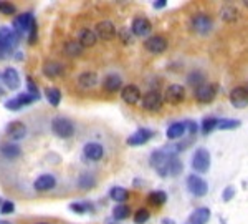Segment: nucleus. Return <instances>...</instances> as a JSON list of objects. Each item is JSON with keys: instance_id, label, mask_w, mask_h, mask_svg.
<instances>
[{"instance_id": "obj_1", "label": "nucleus", "mask_w": 248, "mask_h": 224, "mask_svg": "<svg viewBox=\"0 0 248 224\" xmlns=\"http://www.w3.org/2000/svg\"><path fill=\"white\" fill-rule=\"evenodd\" d=\"M12 30H14L20 38L27 37V42H29L30 45H35V42H37V38H38L37 20H35L31 12H25V14H20L18 17H15Z\"/></svg>"}, {"instance_id": "obj_2", "label": "nucleus", "mask_w": 248, "mask_h": 224, "mask_svg": "<svg viewBox=\"0 0 248 224\" xmlns=\"http://www.w3.org/2000/svg\"><path fill=\"white\" fill-rule=\"evenodd\" d=\"M20 37L10 27H0V52L5 57H10L14 50L18 47Z\"/></svg>"}, {"instance_id": "obj_3", "label": "nucleus", "mask_w": 248, "mask_h": 224, "mask_svg": "<svg viewBox=\"0 0 248 224\" xmlns=\"http://www.w3.org/2000/svg\"><path fill=\"white\" fill-rule=\"evenodd\" d=\"M170 155H167L166 151L162 150H155L151 153V158H149V163H151V168L157 173L159 176L162 178H167L169 176V163H170Z\"/></svg>"}, {"instance_id": "obj_4", "label": "nucleus", "mask_w": 248, "mask_h": 224, "mask_svg": "<svg viewBox=\"0 0 248 224\" xmlns=\"http://www.w3.org/2000/svg\"><path fill=\"white\" fill-rule=\"evenodd\" d=\"M51 131H53L58 138L68 139L75 135V125L71 123V120H68V118L55 117L51 120Z\"/></svg>"}, {"instance_id": "obj_5", "label": "nucleus", "mask_w": 248, "mask_h": 224, "mask_svg": "<svg viewBox=\"0 0 248 224\" xmlns=\"http://www.w3.org/2000/svg\"><path fill=\"white\" fill-rule=\"evenodd\" d=\"M190 29L199 35H209L214 30V20L207 14H197L190 18Z\"/></svg>"}, {"instance_id": "obj_6", "label": "nucleus", "mask_w": 248, "mask_h": 224, "mask_svg": "<svg viewBox=\"0 0 248 224\" xmlns=\"http://www.w3.org/2000/svg\"><path fill=\"white\" fill-rule=\"evenodd\" d=\"M210 168V153L205 148H197L192 155V170L197 173H207Z\"/></svg>"}, {"instance_id": "obj_7", "label": "nucleus", "mask_w": 248, "mask_h": 224, "mask_svg": "<svg viewBox=\"0 0 248 224\" xmlns=\"http://www.w3.org/2000/svg\"><path fill=\"white\" fill-rule=\"evenodd\" d=\"M218 85L217 83H203V85L197 86L194 91V97L199 103H212L217 97Z\"/></svg>"}, {"instance_id": "obj_8", "label": "nucleus", "mask_w": 248, "mask_h": 224, "mask_svg": "<svg viewBox=\"0 0 248 224\" xmlns=\"http://www.w3.org/2000/svg\"><path fill=\"white\" fill-rule=\"evenodd\" d=\"M187 190L194 196H197V198H202V196L209 193V185H207L205 179H202L201 176L190 174L187 176Z\"/></svg>"}, {"instance_id": "obj_9", "label": "nucleus", "mask_w": 248, "mask_h": 224, "mask_svg": "<svg viewBox=\"0 0 248 224\" xmlns=\"http://www.w3.org/2000/svg\"><path fill=\"white\" fill-rule=\"evenodd\" d=\"M164 97L159 91L151 90L146 95H142V108L147 111H159L162 108Z\"/></svg>"}, {"instance_id": "obj_10", "label": "nucleus", "mask_w": 248, "mask_h": 224, "mask_svg": "<svg viewBox=\"0 0 248 224\" xmlns=\"http://www.w3.org/2000/svg\"><path fill=\"white\" fill-rule=\"evenodd\" d=\"M153 138H154L153 130H149V128H139V130H136L134 133L126 139V143L129 146H142V145H146L147 141H151Z\"/></svg>"}, {"instance_id": "obj_11", "label": "nucleus", "mask_w": 248, "mask_h": 224, "mask_svg": "<svg viewBox=\"0 0 248 224\" xmlns=\"http://www.w3.org/2000/svg\"><path fill=\"white\" fill-rule=\"evenodd\" d=\"M144 49L154 55H161L167 50V40L164 38L162 35H153V37L146 38Z\"/></svg>"}, {"instance_id": "obj_12", "label": "nucleus", "mask_w": 248, "mask_h": 224, "mask_svg": "<svg viewBox=\"0 0 248 224\" xmlns=\"http://www.w3.org/2000/svg\"><path fill=\"white\" fill-rule=\"evenodd\" d=\"M164 100L170 105H181L186 100V90L182 85H169L166 88V93H164Z\"/></svg>"}, {"instance_id": "obj_13", "label": "nucleus", "mask_w": 248, "mask_h": 224, "mask_svg": "<svg viewBox=\"0 0 248 224\" xmlns=\"http://www.w3.org/2000/svg\"><path fill=\"white\" fill-rule=\"evenodd\" d=\"M94 34H96V37L101 40H113L118 32H116V27L113 22H109V20H101V22L96 23Z\"/></svg>"}, {"instance_id": "obj_14", "label": "nucleus", "mask_w": 248, "mask_h": 224, "mask_svg": "<svg viewBox=\"0 0 248 224\" xmlns=\"http://www.w3.org/2000/svg\"><path fill=\"white\" fill-rule=\"evenodd\" d=\"M131 32L134 37H147L153 32V23L146 17H136L131 23Z\"/></svg>"}, {"instance_id": "obj_15", "label": "nucleus", "mask_w": 248, "mask_h": 224, "mask_svg": "<svg viewBox=\"0 0 248 224\" xmlns=\"http://www.w3.org/2000/svg\"><path fill=\"white\" fill-rule=\"evenodd\" d=\"M229 98H230L232 106L238 108V110L248 106V90L245 86H235L233 90L230 91Z\"/></svg>"}, {"instance_id": "obj_16", "label": "nucleus", "mask_w": 248, "mask_h": 224, "mask_svg": "<svg viewBox=\"0 0 248 224\" xmlns=\"http://www.w3.org/2000/svg\"><path fill=\"white\" fill-rule=\"evenodd\" d=\"M33 102H37V100L25 91V93H20V95H17V97L7 100V102L3 103V106H5L7 110H10V111H18L22 106L30 105V103H33Z\"/></svg>"}, {"instance_id": "obj_17", "label": "nucleus", "mask_w": 248, "mask_h": 224, "mask_svg": "<svg viewBox=\"0 0 248 224\" xmlns=\"http://www.w3.org/2000/svg\"><path fill=\"white\" fill-rule=\"evenodd\" d=\"M5 133L14 141H20L27 137V126L22 121H10L5 128Z\"/></svg>"}, {"instance_id": "obj_18", "label": "nucleus", "mask_w": 248, "mask_h": 224, "mask_svg": "<svg viewBox=\"0 0 248 224\" xmlns=\"http://www.w3.org/2000/svg\"><path fill=\"white\" fill-rule=\"evenodd\" d=\"M55 186H57V178H55L53 174H50V173H45V174L38 176V178L35 179V183H33V188L37 191H40V193H45V191L53 190Z\"/></svg>"}, {"instance_id": "obj_19", "label": "nucleus", "mask_w": 248, "mask_h": 224, "mask_svg": "<svg viewBox=\"0 0 248 224\" xmlns=\"http://www.w3.org/2000/svg\"><path fill=\"white\" fill-rule=\"evenodd\" d=\"M42 70L46 78H58L62 75H65V67L60 62H55V60H48V62L43 63Z\"/></svg>"}, {"instance_id": "obj_20", "label": "nucleus", "mask_w": 248, "mask_h": 224, "mask_svg": "<svg viewBox=\"0 0 248 224\" xmlns=\"http://www.w3.org/2000/svg\"><path fill=\"white\" fill-rule=\"evenodd\" d=\"M121 98L127 105H136V103H139V100L142 98V93L136 85H126V86H123V90H121Z\"/></svg>"}, {"instance_id": "obj_21", "label": "nucleus", "mask_w": 248, "mask_h": 224, "mask_svg": "<svg viewBox=\"0 0 248 224\" xmlns=\"http://www.w3.org/2000/svg\"><path fill=\"white\" fill-rule=\"evenodd\" d=\"M83 153L88 159H91V161H99V159L105 156V146L99 145V143H86L85 148H83Z\"/></svg>"}, {"instance_id": "obj_22", "label": "nucleus", "mask_w": 248, "mask_h": 224, "mask_svg": "<svg viewBox=\"0 0 248 224\" xmlns=\"http://www.w3.org/2000/svg\"><path fill=\"white\" fill-rule=\"evenodd\" d=\"M2 80L9 90H17V88L20 86V75H18V71L15 69H12V67L3 70Z\"/></svg>"}, {"instance_id": "obj_23", "label": "nucleus", "mask_w": 248, "mask_h": 224, "mask_svg": "<svg viewBox=\"0 0 248 224\" xmlns=\"http://www.w3.org/2000/svg\"><path fill=\"white\" fill-rule=\"evenodd\" d=\"M210 219V209L209 207H197L194 209L187 219L186 224H207Z\"/></svg>"}, {"instance_id": "obj_24", "label": "nucleus", "mask_w": 248, "mask_h": 224, "mask_svg": "<svg viewBox=\"0 0 248 224\" xmlns=\"http://www.w3.org/2000/svg\"><path fill=\"white\" fill-rule=\"evenodd\" d=\"M103 88L109 93H116L118 90H123V80L119 75L116 73H109L106 75L105 80H103Z\"/></svg>"}, {"instance_id": "obj_25", "label": "nucleus", "mask_w": 248, "mask_h": 224, "mask_svg": "<svg viewBox=\"0 0 248 224\" xmlns=\"http://www.w3.org/2000/svg\"><path fill=\"white\" fill-rule=\"evenodd\" d=\"M96 42H98V37H96L94 30H90V29L79 30V34H78V43L83 47V49H86V47H94Z\"/></svg>"}, {"instance_id": "obj_26", "label": "nucleus", "mask_w": 248, "mask_h": 224, "mask_svg": "<svg viewBox=\"0 0 248 224\" xmlns=\"http://www.w3.org/2000/svg\"><path fill=\"white\" fill-rule=\"evenodd\" d=\"M187 133L186 130V123L184 121H175L169 125V128L166 130V137L169 139H181L184 138V135Z\"/></svg>"}, {"instance_id": "obj_27", "label": "nucleus", "mask_w": 248, "mask_h": 224, "mask_svg": "<svg viewBox=\"0 0 248 224\" xmlns=\"http://www.w3.org/2000/svg\"><path fill=\"white\" fill-rule=\"evenodd\" d=\"M78 85L85 90H90V88H94L98 85V75L94 71H85L78 77Z\"/></svg>"}, {"instance_id": "obj_28", "label": "nucleus", "mask_w": 248, "mask_h": 224, "mask_svg": "<svg viewBox=\"0 0 248 224\" xmlns=\"http://www.w3.org/2000/svg\"><path fill=\"white\" fill-rule=\"evenodd\" d=\"M109 198L113 199V201L119 203V205H124V203L129 199V191L123 186H113L109 191Z\"/></svg>"}, {"instance_id": "obj_29", "label": "nucleus", "mask_w": 248, "mask_h": 224, "mask_svg": "<svg viewBox=\"0 0 248 224\" xmlns=\"http://www.w3.org/2000/svg\"><path fill=\"white\" fill-rule=\"evenodd\" d=\"M70 211H73V213H77V214H88V213L93 214L94 206H93V203H90V201H75L70 205Z\"/></svg>"}, {"instance_id": "obj_30", "label": "nucleus", "mask_w": 248, "mask_h": 224, "mask_svg": "<svg viewBox=\"0 0 248 224\" xmlns=\"http://www.w3.org/2000/svg\"><path fill=\"white\" fill-rule=\"evenodd\" d=\"M77 186L79 188V190L88 191V190H91V188L96 186V178L91 173H81L77 179Z\"/></svg>"}, {"instance_id": "obj_31", "label": "nucleus", "mask_w": 248, "mask_h": 224, "mask_svg": "<svg viewBox=\"0 0 248 224\" xmlns=\"http://www.w3.org/2000/svg\"><path fill=\"white\" fill-rule=\"evenodd\" d=\"M0 153L5 156L7 159H15L22 155V150H20L18 145H14V143H3L0 146Z\"/></svg>"}, {"instance_id": "obj_32", "label": "nucleus", "mask_w": 248, "mask_h": 224, "mask_svg": "<svg viewBox=\"0 0 248 224\" xmlns=\"http://www.w3.org/2000/svg\"><path fill=\"white\" fill-rule=\"evenodd\" d=\"M147 203L154 207H161L167 203V194L164 191H153L147 194Z\"/></svg>"}, {"instance_id": "obj_33", "label": "nucleus", "mask_w": 248, "mask_h": 224, "mask_svg": "<svg viewBox=\"0 0 248 224\" xmlns=\"http://www.w3.org/2000/svg\"><path fill=\"white\" fill-rule=\"evenodd\" d=\"M45 97L51 106H58L60 102H62V90L57 86H48L45 90Z\"/></svg>"}, {"instance_id": "obj_34", "label": "nucleus", "mask_w": 248, "mask_h": 224, "mask_svg": "<svg viewBox=\"0 0 248 224\" xmlns=\"http://www.w3.org/2000/svg\"><path fill=\"white\" fill-rule=\"evenodd\" d=\"M131 216V207L127 205H116L113 207V219L114 221H124Z\"/></svg>"}, {"instance_id": "obj_35", "label": "nucleus", "mask_w": 248, "mask_h": 224, "mask_svg": "<svg viewBox=\"0 0 248 224\" xmlns=\"http://www.w3.org/2000/svg\"><path fill=\"white\" fill-rule=\"evenodd\" d=\"M218 125V120L215 118V117H207V118H203L202 120V123H201V131H202V135L203 137H207V135H210L212 131L217 128Z\"/></svg>"}, {"instance_id": "obj_36", "label": "nucleus", "mask_w": 248, "mask_h": 224, "mask_svg": "<svg viewBox=\"0 0 248 224\" xmlns=\"http://www.w3.org/2000/svg\"><path fill=\"white\" fill-rule=\"evenodd\" d=\"M65 53L71 58H77L83 53V47L78 42H66L65 43Z\"/></svg>"}, {"instance_id": "obj_37", "label": "nucleus", "mask_w": 248, "mask_h": 224, "mask_svg": "<svg viewBox=\"0 0 248 224\" xmlns=\"http://www.w3.org/2000/svg\"><path fill=\"white\" fill-rule=\"evenodd\" d=\"M187 83H189L190 86L197 88V86H201V85H203V83H205V77H203L202 71L194 70V71H190L189 77H187Z\"/></svg>"}, {"instance_id": "obj_38", "label": "nucleus", "mask_w": 248, "mask_h": 224, "mask_svg": "<svg viewBox=\"0 0 248 224\" xmlns=\"http://www.w3.org/2000/svg\"><path fill=\"white\" fill-rule=\"evenodd\" d=\"M242 125V121L240 120H235V118H222L218 120V125L217 128L218 130H237Z\"/></svg>"}, {"instance_id": "obj_39", "label": "nucleus", "mask_w": 248, "mask_h": 224, "mask_svg": "<svg viewBox=\"0 0 248 224\" xmlns=\"http://www.w3.org/2000/svg\"><path fill=\"white\" fill-rule=\"evenodd\" d=\"M184 170V165L181 163V159L177 156H172L170 158V163H169V176H177L181 174Z\"/></svg>"}, {"instance_id": "obj_40", "label": "nucleus", "mask_w": 248, "mask_h": 224, "mask_svg": "<svg viewBox=\"0 0 248 224\" xmlns=\"http://www.w3.org/2000/svg\"><path fill=\"white\" fill-rule=\"evenodd\" d=\"M149 218H151L149 209H146V207H141V209L136 211V214H134L133 219H134L136 224H146L147 221H149Z\"/></svg>"}, {"instance_id": "obj_41", "label": "nucleus", "mask_w": 248, "mask_h": 224, "mask_svg": "<svg viewBox=\"0 0 248 224\" xmlns=\"http://www.w3.org/2000/svg\"><path fill=\"white\" fill-rule=\"evenodd\" d=\"M220 15H222V18L225 20V22H235L238 12H237V9H233V7H223L222 12H220Z\"/></svg>"}, {"instance_id": "obj_42", "label": "nucleus", "mask_w": 248, "mask_h": 224, "mask_svg": "<svg viewBox=\"0 0 248 224\" xmlns=\"http://www.w3.org/2000/svg\"><path fill=\"white\" fill-rule=\"evenodd\" d=\"M118 37L119 40L124 43V45H131L133 43V40H134V35H133V32H131L129 29H121V30H118Z\"/></svg>"}, {"instance_id": "obj_43", "label": "nucleus", "mask_w": 248, "mask_h": 224, "mask_svg": "<svg viewBox=\"0 0 248 224\" xmlns=\"http://www.w3.org/2000/svg\"><path fill=\"white\" fill-rule=\"evenodd\" d=\"M27 88H29V91H27V93L31 95V97L38 102V100H40V90H38L37 83L33 82V78H31V77H27Z\"/></svg>"}, {"instance_id": "obj_44", "label": "nucleus", "mask_w": 248, "mask_h": 224, "mask_svg": "<svg viewBox=\"0 0 248 224\" xmlns=\"http://www.w3.org/2000/svg\"><path fill=\"white\" fill-rule=\"evenodd\" d=\"M15 12H17V9H15V5L14 3H10V2H0V14H3V15H15Z\"/></svg>"}, {"instance_id": "obj_45", "label": "nucleus", "mask_w": 248, "mask_h": 224, "mask_svg": "<svg viewBox=\"0 0 248 224\" xmlns=\"http://www.w3.org/2000/svg\"><path fill=\"white\" fill-rule=\"evenodd\" d=\"M186 130H187V133L190 135V137H195L197 135V131H199V126H197V123L195 121H192V120H186Z\"/></svg>"}, {"instance_id": "obj_46", "label": "nucleus", "mask_w": 248, "mask_h": 224, "mask_svg": "<svg viewBox=\"0 0 248 224\" xmlns=\"http://www.w3.org/2000/svg\"><path fill=\"white\" fill-rule=\"evenodd\" d=\"M15 211V205L12 201H2V206H0V213L2 214H12Z\"/></svg>"}, {"instance_id": "obj_47", "label": "nucleus", "mask_w": 248, "mask_h": 224, "mask_svg": "<svg viewBox=\"0 0 248 224\" xmlns=\"http://www.w3.org/2000/svg\"><path fill=\"white\" fill-rule=\"evenodd\" d=\"M233 196H235V188L233 186H227L225 190H223V194H222V199L225 203H229L233 199Z\"/></svg>"}, {"instance_id": "obj_48", "label": "nucleus", "mask_w": 248, "mask_h": 224, "mask_svg": "<svg viewBox=\"0 0 248 224\" xmlns=\"http://www.w3.org/2000/svg\"><path fill=\"white\" fill-rule=\"evenodd\" d=\"M166 5H167V0H155V2L153 3L154 9H164Z\"/></svg>"}, {"instance_id": "obj_49", "label": "nucleus", "mask_w": 248, "mask_h": 224, "mask_svg": "<svg viewBox=\"0 0 248 224\" xmlns=\"http://www.w3.org/2000/svg\"><path fill=\"white\" fill-rule=\"evenodd\" d=\"M161 224H175V221H174V219H170V218H164L161 221Z\"/></svg>"}, {"instance_id": "obj_50", "label": "nucleus", "mask_w": 248, "mask_h": 224, "mask_svg": "<svg viewBox=\"0 0 248 224\" xmlns=\"http://www.w3.org/2000/svg\"><path fill=\"white\" fill-rule=\"evenodd\" d=\"M15 58H17L18 62H22V60H23V53H20V52H18V53H15Z\"/></svg>"}, {"instance_id": "obj_51", "label": "nucleus", "mask_w": 248, "mask_h": 224, "mask_svg": "<svg viewBox=\"0 0 248 224\" xmlns=\"http://www.w3.org/2000/svg\"><path fill=\"white\" fill-rule=\"evenodd\" d=\"M0 224H12L10 221H5V219H3V221H0Z\"/></svg>"}, {"instance_id": "obj_52", "label": "nucleus", "mask_w": 248, "mask_h": 224, "mask_svg": "<svg viewBox=\"0 0 248 224\" xmlns=\"http://www.w3.org/2000/svg\"><path fill=\"white\" fill-rule=\"evenodd\" d=\"M243 5H245V7H248V0H245V2H243Z\"/></svg>"}, {"instance_id": "obj_53", "label": "nucleus", "mask_w": 248, "mask_h": 224, "mask_svg": "<svg viewBox=\"0 0 248 224\" xmlns=\"http://www.w3.org/2000/svg\"><path fill=\"white\" fill-rule=\"evenodd\" d=\"M0 95H3V90H0Z\"/></svg>"}, {"instance_id": "obj_54", "label": "nucleus", "mask_w": 248, "mask_h": 224, "mask_svg": "<svg viewBox=\"0 0 248 224\" xmlns=\"http://www.w3.org/2000/svg\"><path fill=\"white\" fill-rule=\"evenodd\" d=\"M38 224H46V223H38Z\"/></svg>"}, {"instance_id": "obj_55", "label": "nucleus", "mask_w": 248, "mask_h": 224, "mask_svg": "<svg viewBox=\"0 0 248 224\" xmlns=\"http://www.w3.org/2000/svg\"><path fill=\"white\" fill-rule=\"evenodd\" d=\"M0 205H2V199H0Z\"/></svg>"}, {"instance_id": "obj_56", "label": "nucleus", "mask_w": 248, "mask_h": 224, "mask_svg": "<svg viewBox=\"0 0 248 224\" xmlns=\"http://www.w3.org/2000/svg\"><path fill=\"white\" fill-rule=\"evenodd\" d=\"M247 90H248V88H247Z\"/></svg>"}]
</instances>
